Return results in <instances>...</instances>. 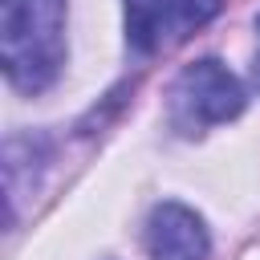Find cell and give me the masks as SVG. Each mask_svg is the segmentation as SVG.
Wrapping results in <instances>:
<instances>
[{
  "mask_svg": "<svg viewBox=\"0 0 260 260\" xmlns=\"http://www.w3.org/2000/svg\"><path fill=\"white\" fill-rule=\"evenodd\" d=\"M65 53V0H0V65L12 89L45 93Z\"/></svg>",
  "mask_w": 260,
  "mask_h": 260,
  "instance_id": "obj_1",
  "label": "cell"
},
{
  "mask_svg": "<svg viewBox=\"0 0 260 260\" xmlns=\"http://www.w3.org/2000/svg\"><path fill=\"white\" fill-rule=\"evenodd\" d=\"M244 102H248V93H244L240 77L228 65H219L215 57H203V61L183 65L179 77L171 81L167 118H171V130H179L183 138H199L211 126L240 118Z\"/></svg>",
  "mask_w": 260,
  "mask_h": 260,
  "instance_id": "obj_2",
  "label": "cell"
},
{
  "mask_svg": "<svg viewBox=\"0 0 260 260\" xmlns=\"http://www.w3.org/2000/svg\"><path fill=\"white\" fill-rule=\"evenodd\" d=\"M126 4V45L138 57L167 53L219 16L228 0H122Z\"/></svg>",
  "mask_w": 260,
  "mask_h": 260,
  "instance_id": "obj_3",
  "label": "cell"
},
{
  "mask_svg": "<svg viewBox=\"0 0 260 260\" xmlns=\"http://www.w3.org/2000/svg\"><path fill=\"white\" fill-rule=\"evenodd\" d=\"M146 256L150 260H207L211 252V236L199 211H191L187 203H158L146 215Z\"/></svg>",
  "mask_w": 260,
  "mask_h": 260,
  "instance_id": "obj_4",
  "label": "cell"
},
{
  "mask_svg": "<svg viewBox=\"0 0 260 260\" xmlns=\"http://www.w3.org/2000/svg\"><path fill=\"white\" fill-rule=\"evenodd\" d=\"M256 37H260V16H256ZM252 81L260 85V53H256V65H252Z\"/></svg>",
  "mask_w": 260,
  "mask_h": 260,
  "instance_id": "obj_5",
  "label": "cell"
}]
</instances>
